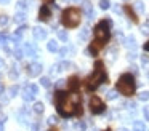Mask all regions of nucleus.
<instances>
[{"label": "nucleus", "mask_w": 149, "mask_h": 131, "mask_svg": "<svg viewBox=\"0 0 149 131\" xmlns=\"http://www.w3.org/2000/svg\"><path fill=\"white\" fill-rule=\"evenodd\" d=\"M56 107H58V112L61 117L68 118L72 117L74 114H82L80 109V94L77 93H71V94H66L64 91H58L56 93Z\"/></svg>", "instance_id": "nucleus-1"}, {"label": "nucleus", "mask_w": 149, "mask_h": 131, "mask_svg": "<svg viewBox=\"0 0 149 131\" xmlns=\"http://www.w3.org/2000/svg\"><path fill=\"white\" fill-rule=\"evenodd\" d=\"M106 80H107V75H106V72H104L103 62H101V61H98V62L95 64L93 73H91V75L87 78V89L93 91V89H96L98 86H100L101 83H104Z\"/></svg>", "instance_id": "nucleus-2"}, {"label": "nucleus", "mask_w": 149, "mask_h": 131, "mask_svg": "<svg viewBox=\"0 0 149 131\" xmlns=\"http://www.w3.org/2000/svg\"><path fill=\"white\" fill-rule=\"evenodd\" d=\"M136 83L135 78H133L132 73H123V75L119 77V82H117V93L123 96H132L135 93Z\"/></svg>", "instance_id": "nucleus-3"}, {"label": "nucleus", "mask_w": 149, "mask_h": 131, "mask_svg": "<svg viewBox=\"0 0 149 131\" xmlns=\"http://www.w3.org/2000/svg\"><path fill=\"white\" fill-rule=\"evenodd\" d=\"M111 24L112 22L109 21V19H104V21L98 22L96 26H95V37H96V42H100L101 45H104L107 40H109L111 37Z\"/></svg>", "instance_id": "nucleus-4"}, {"label": "nucleus", "mask_w": 149, "mask_h": 131, "mask_svg": "<svg viewBox=\"0 0 149 131\" xmlns=\"http://www.w3.org/2000/svg\"><path fill=\"white\" fill-rule=\"evenodd\" d=\"M61 22H63V26H66L69 29L79 26V22H80V11L77 8H72V6L66 8L61 15Z\"/></svg>", "instance_id": "nucleus-5"}, {"label": "nucleus", "mask_w": 149, "mask_h": 131, "mask_svg": "<svg viewBox=\"0 0 149 131\" xmlns=\"http://www.w3.org/2000/svg\"><path fill=\"white\" fill-rule=\"evenodd\" d=\"M104 109H106V105H104V102L101 101L98 96H93V98L90 99V110H91V114L100 115V114L104 112Z\"/></svg>", "instance_id": "nucleus-6"}, {"label": "nucleus", "mask_w": 149, "mask_h": 131, "mask_svg": "<svg viewBox=\"0 0 149 131\" xmlns=\"http://www.w3.org/2000/svg\"><path fill=\"white\" fill-rule=\"evenodd\" d=\"M39 94V88H37V85H26L23 89V99L27 102L34 101V98Z\"/></svg>", "instance_id": "nucleus-7"}, {"label": "nucleus", "mask_w": 149, "mask_h": 131, "mask_svg": "<svg viewBox=\"0 0 149 131\" xmlns=\"http://www.w3.org/2000/svg\"><path fill=\"white\" fill-rule=\"evenodd\" d=\"M42 64H39V62H32V64H29V69H27V73H29L31 77H37V75H40V72H42Z\"/></svg>", "instance_id": "nucleus-8"}, {"label": "nucleus", "mask_w": 149, "mask_h": 131, "mask_svg": "<svg viewBox=\"0 0 149 131\" xmlns=\"http://www.w3.org/2000/svg\"><path fill=\"white\" fill-rule=\"evenodd\" d=\"M52 18V11H50V6L48 5H43L42 8L39 10V19L40 21H48Z\"/></svg>", "instance_id": "nucleus-9"}, {"label": "nucleus", "mask_w": 149, "mask_h": 131, "mask_svg": "<svg viewBox=\"0 0 149 131\" xmlns=\"http://www.w3.org/2000/svg\"><path fill=\"white\" fill-rule=\"evenodd\" d=\"M21 50H23L24 56H34V58L37 56V50L34 48V45H32V43H24Z\"/></svg>", "instance_id": "nucleus-10"}, {"label": "nucleus", "mask_w": 149, "mask_h": 131, "mask_svg": "<svg viewBox=\"0 0 149 131\" xmlns=\"http://www.w3.org/2000/svg\"><path fill=\"white\" fill-rule=\"evenodd\" d=\"M123 43H125V46L128 48V50H136V46H138V43H136V38L133 37V35H128V37L123 40Z\"/></svg>", "instance_id": "nucleus-11"}, {"label": "nucleus", "mask_w": 149, "mask_h": 131, "mask_svg": "<svg viewBox=\"0 0 149 131\" xmlns=\"http://www.w3.org/2000/svg\"><path fill=\"white\" fill-rule=\"evenodd\" d=\"M32 32H34V37H36L37 40H43V38H47V30L43 27H37L36 26Z\"/></svg>", "instance_id": "nucleus-12"}, {"label": "nucleus", "mask_w": 149, "mask_h": 131, "mask_svg": "<svg viewBox=\"0 0 149 131\" xmlns=\"http://www.w3.org/2000/svg\"><path fill=\"white\" fill-rule=\"evenodd\" d=\"M84 11L88 15V19H91L95 16V11H93V8H91V3L90 2H85L84 3Z\"/></svg>", "instance_id": "nucleus-13"}, {"label": "nucleus", "mask_w": 149, "mask_h": 131, "mask_svg": "<svg viewBox=\"0 0 149 131\" xmlns=\"http://www.w3.org/2000/svg\"><path fill=\"white\" fill-rule=\"evenodd\" d=\"M13 21H15V22H18V24H23V22L26 21V13H23V11L16 13V15L13 16Z\"/></svg>", "instance_id": "nucleus-14"}, {"label": "nucleus", "mask_w": 149, "mask_h": 131, "mask_svg": "<svg viewBox=\"0 0 149 131\" xmlns=\"http://www.w3.org/2000/svg\"><path fill=\"white\" fill-rule=\"evenodd\" d=\"M47 50L50 51V53H55V51H58V42L56 40H50L48 43H47Z\"/></svg>", "instance_id": "nucleus-15"}, {"label": "nucleus", "mask_w": 149, "mask_h": 131, "mask_svg": "<svg viewBox=\"0 0 149 131\" xmlns=\"http://www.w3.org/2000/svg\"><path fill=\"white\" fill-rule=\"evenodd\" d=\"M133 131H146L144 121H139V120L133 121Z\"/></svg>", "instance_id": "nucleus-16"}, {"label": "nucleus", "mask_w": 149, "mask_h": 131, "mask_svg": "<svg viewBox=\"0 0 149 131\" xmlns=\"http://www.w3.org/2000/svg\"><path fill=\"white\" fill-rule=\"evenodd\" d=\"M106 98L109 99V101L117 99V98H119V93H117V89H109V91H107V94H106Z\"/></svg>", "instance_id": "nucleus-17"}, {"label": "nucleus", "mask_w": 149, "mask_h": 131, "mask_svg": "<svg viewBox=\"0 0 149 131\" xmlns=\"http://www.w3.org/2000/svg\"><path fill=\"white\" fill-rule=\"evenodd\" d=\"M77 86H79V78L77 77H71V78H69V88L75 89Z\"/></svg>", "instance_id": "nucleus-18"}, {"label": "nucleus", "mask_w": 149, "mask_h": 131, "mask_svg": "<svg viewBox=\"0 0 149 131\" xmlns=\"http://www.w3.org/2000/svg\"><path fill=\"white\" fill-rule=\"evenodd\" d=\"M40 83H42V86H45V88H50V86H52L50 77H42V78H40Z\"/></svg>", "instance_id": "nucleus-19"}, {"label": "nucleus", "mask_w": 149, "mask_h": 131, "mask_svg": "<svg viewBox=\"0 0 149 131\" xmlns=\"http://www.w3.org/2000/svg\"><path fill=\"white\" fill-rule=\"evenodd\" d=\"M125 13L130 16V19H132V21H138V18H136V15L133 13V10L130 8V6H125Z\"/></svg>", "instance_id": "nucleus-20"}, {"label": "nucleus", "mask_w": 149, "mask_h": 131, "mask_svg": "<svg viewBox=\"0 0 149 131\" xmlns=\"http://www.w3.org/2000/svg\"><path fill=\"white\" fill-rule=\"evenodd\" d=\"M135 10L138 13H144V3L141 2V0H138V2H135Z\"/></svg>", "instance_id": "nucleus-21"}, {"label": "nucleus", "mask_w": 149, "mask_h": 131, "mask_svg": "<svg viewBox=\"0 0 149 131\" xmlns=\"http://www.w3.org/2000/svg\"><path fill=\"white\" fill-rule=\"evenodd\" d=\"M141 64H143V67H144L146 70H149V56L143 54V56H141Z\"/></svg>", "instance_id": "nucleus-22"}, {"label": "nucleus", "mask_w": 149, "mask_h": 131, "mask_svg": "<svg viewBox=\"0 0 149 131\" xmlns=\"http://www.w3.org/2000/svg\"><path fill=\"white\" fill-rule=\"evenodd\" d=\"M43 104L42 102H36V104H34V112H36V114H42L43 112Z\"/></svg>", "instance_id": "nucleus-23"}, {"label": "nucleus", "mask_w": 149, "mask_h": 131, "mask_svg": "<svg viewBox=\"0 0 149 131\" xmlns=\"http://www.w3.org/2000/svg\"><path fill=\"white\" fill-rule=\"evenodd\" d=\"M88 34H90L88 27H84V29H82V32H80V35H79V37H80V40H87V38H88Z\"/></svg>", "instance_id": "nucleus-24"}, {"label": "nucleus", "mask_w": 149, "mask_h": 131, "mask_svg": "<svg viewBox=\"0 0 149 131\" xmlns=\"http://www.w3.org/2000/svg\"><path fill=\"white\" fill-rule=\"evenodd\" d=\"M109 6H111L109 0H100V8L101 10H109Z\"/></svg>", "instance_id": "nucleus-25"}, {"label": "nucleus", "mask_w": 149, "mask_h": 131, "mask_svg": "<svg viewBox=\"0 0 149 131\" xmlns=\"http://www.w3.org/2000/svg\"><path fill=\"white\" fill-rule=\"evenodd\" d=\"M139 101H149V91H141L138 94Z\"/></svg>", "instance_id": "nucleus-26"}, {"label": "nucleus", "mask_w": 149, "mask_h": 131, "mask_svg": "<svg viewBox=\"0 0 149 131\" xmlns=\"http://www.w3.org/2000/svg\"><path fill=\"white\" fill-rule=\"evenodd\" d=\"M58 51H59V54H61V56H66V54H68L69 51H71V53H74L75 50L71 46V48H61V50H58Z\"/></svg>", "instance_id": "nucleus-27"}, {"label": "nucleus", "mask_w": 149, "mask_h": 131, "mask_svg": "<svg viewBox=\"0 0 149 131\" xmlns=\"http://www.w3.org/2000/svg\"><path fill=\"white\" fill-rule=\"evenodd\" d=\"M18 93H19V86L13 85V86H11V88H10V96H11V98H15V96H16Z\"/></svg>", "instance_id": "nucleus-28"}, {"label": "nucleus", "mask_w": 149, "mask_h": 131, "mask_svg": "<svg viewBox=\"0 0 149 131\" xmlns=\"http://www.w3.org/2000/svg\"><path fill=\"white\" fill-rule=\"evenodd\" d=\"M58 37H59V40L68 42V32H66V30H59L58 32Z\"/></svg>", "instance_id": "nucleus-29"}, {"label": "nucleus", "mask_w": 149, "mask_h": 131, "mask_svg": "<svg viewBox=\"0 0 149 131\" xmlns=\"http://www.w3.org/2000/svg\"><path fill=\"white\" fill-rule=\"evenodd\" d=\"M7 24H8V16L0 15V26H7Z\"/></svg>", "instance_id": "nucleus-30"}, {"label": "nucleus", "mask_w": 149, "mask_h": 131, "mask_svg": "<svg viewBox=\"0 0 149 131\" xmlns=\"http://www.w3.org/2000/svg\"><path fill=\"white\" fill-rule=\"evenodd\" d=\"M141 34L143 35H149V24H143L141 26Z\"/></svg>", "instance_id": "nucleus-31"}, {"label": "nucleus", "mask_w": 149, "mask_h": 131, "mask_svg": "<svg viewBox=\"0 0 149 131\" xmlns=\"http://www.w3.org/2000/svg\"><path fill=\"white\" fill-rule=\"evenodd\" d=\"M18 8H19V10H26L27 8V2H26V0H19V2H18Z\"/></svg>", "instance_id": "nucleus-32"}, {"label": "nucleus", "mask_w": 149, "mask_h": 131, "mask_svg": "<svg viewBox=\"0 0 149 131\" xmlns=\"http://www.w3.org/2000/svg\"><path fill=\"white\" fill-rule=\"evenodd\" d=\"M7 40H10V35L8 34H0V43H5Z\"/></svg>", "instance_id": "nucleus-33"}, {"label": "nucleus", "mask_w": 149, "mask_h": 131, "mask_svg": "<svg viewBox=\"0 0 149 131\" xmlns=\"http://www.w3.org/2000/svg\"><path fill=\"white\" fill-rule=\"evenodd\" d=\"M15 58H16V59H21V58L24 56V53H23V50H15Z\"/></svg>", "instance_id": "nucleus-34"}, {"label": "nucleus", "mask_w": 149, "mask_h": 131, "mask_svg": "<svg viewBox=\"0 0 149 131\" xmlns=\"http://www.w3.org/2000/svg\"><path fill=\"white\" fill-rule=\"evenodd\" d=\"M74 130H75V131H84V130H85V125H84V123H75V125H74Z\"/></svg>", "instance_id": "nucleus-35"}, {"label": "nucleus", "mask_w": 149, "mask_h": 131, "mask_svg": "<svg viewBox=\"0 0 149 131\" xmlns=\"http://www.w3.org/2000/svg\"><path fill=\"white\" fill-rule=\"evenodd\" d=\"M10 77L11 78H18V69L13 67V70H10Z\"/></svg>", "instance_id": "nucleus-36"}, {"label": "nucleus", "mask_w": 149, "mask_h": 131, "mask_svg": "<svg viewBox=\"0 0 149 131\" xmlns=\"http://www.w3.org/2000/svg\"><path fill=\"white\" fill-rule=\"evenodd\" d=\"M56 121H58V117H55V115H52V117L48 118V123H50V125H55Z\"/></svg>", "instance_id": "nucleus-37"}, {"label": "nucleus", "mask_w": 149, "mask_h": 131, "mask_svg": "<svg viewBox=\"0 0 149 131\" xmlns=\"http://www.w3.org/2000/svg\"><path fill=\"white\" fill-rule=\"evenodd\" d=\"M143 115H144L146 120H149V107H144V109H143Z\"/></svg>", "instance_id": "nucleus-38"}, {"label": "nucleus", "mask_w": 149, "mask_h": 131, "mask_svg": "<svg viewBox=\"0 0 149 131\" xmlns=\"http://www.w3.org/2000/svg\"><path fill=\"white\" fill-rule=\"evenodd\" d=\"M40 130V125L39 123H34L32 126H31V131H39Z\"/></svg>", "instance_id": "nucleus-39"}, {"label": "nucleus", "mask_w": 149, "mask_h": 131, "mask_svg": "<svg viewBox=\"0 0 149 131\" xmlns=\"http://www.w3.org/2000/svg\"><path fill=\"white\" fill-rule=\"evenodd\" d=\"M3 123H5V117H2V118H0V131L5 130V128H3Z\"/></svg>", "instance_id": "nucleus-40"}, {"label": "nucleus", "mask_w": 149, "mask_h": 131, "mask_svg": "<svg viewBox=\"0 0 149 131\" xmlns=\"http://www.w3.org/2000/svg\"><path fill=\"white\" fill-rule=\"evenodd\" d=\"M64 82H66V80H58V83H56V86H58V88H61V86L64 85Z\"/></svg>", "instance_id": "nucleus-41"}, {"label": "nucleus", "mask_w": 149, "mask_h": 131, "mask_svg": "<svg viewBox=\"0 0 149 131\" xmlns=\"http://www.w3.org/2000/svg\"><path fill=\"white\" fill-rule=\"evenodd\" d=\"M135 58H136V54H135V53H130V54H128V59H130V61H133Z\"/></svg>", "instance_id": "nucleus-42"}, {"label": "nucleus", "mask_w": 149, "mask_h": 131, "mask_svg": "<svg viewBox=\"0 0 149 131\" xmlns=\"http://www.w3.org/2000/svg\"><path fill=\"white\" fill-rule=\"evenodd\" d=\"M114 11H116V13H122V10H120V6H114Z\"/></svg>", "instance_id": "nucleus-43"}, {"label": "nucleus", "mask_w": 149, "mask_h": 131, "mask_svg": "<svg viewBox=\"0 0 149 131\" xmlns=\"http://www.w3.org/2000/svg\"><path fill=\"white\" fill-rule=\"evenodd\" d=\"M144 50L149 53V42H146V43H144Z\"/></svg>", "instance_id": "nucleus-44"}, {"label": "nucleus", "mask_w": 149, "mask_h": 131, "mask_svg": "<svg viewBox=\"0 0 149 131\" xmlns=\"http://www.w3.org/2000/svg\"><path fill=\"white\" fill-rule=\"evenodd\" d=\"M2 93H3V85L0 83V94H2Z\"/></svg>", "instance_id": "nucleus-45"}, {"label": "nucleus", "mask_w": 149, "mask_h": 131, "mask_svg": "<svg viewBox=\"0 0 149 131\" xmlns=\"http://www.w3.org/2000/svg\"><path fill=\"white\" fill-rule=\"evenodd\" d=\"M119 131H128L127 128H119Z\"/></svg>", "instance_id": "nucleus-46"}, {"label": "nucleus", "mask_w": 149, "mask_h": 131, "mask_svg": "<svg viewBox=\"0 0 149 131\" xmlns=\"http://www.w3.org/2000/svg\"><path fill=\"white\" fill-rule=\"evenodd\" d=\"M0 2H2V3H8L10 0H0Z\"/></svg>", "instance_id": "nucleus-47"}, {"label": "nucleus", "mask_w": 149, "mask_h": 131, "mask_svg": "<svg viewBox=\"0 0 149 131\" xmlns=\"http://www.w3.org/2000/svg\"><path fill=\"white\" fill-rule=\"evenodd\" d=\"M2 66H3V62H2V61H0V67H2Z\"/></svg>", "instance_id": "nucleus-48"}, {"label": "nucleus", "mask_w": 149, "mask_h": 131, "mask_svg": "<svg viewBox=\"0 0 149 131\" xmlns=\"http://www.w3.org/2000/svg\"><path fill=\"white\" fill-rule=\"evenodd\" d=\"M45 2H53V0H45Z\"/></svg>", "instance_id": "nucleus-49"}, {"label": "nucleus", "mask_w": 149, "mask_h": 131, "mask_svg": "<svg viewBox=\"0 0 149 131\" xmlns=\"http://www.w3.org/2000/svg\"><path fill=\"white\" fill-rule=\"evenodd\" d=\"M74 2H80V0H74Z\"/></svg>", "instance_id": "nucleus-50"}, {"label": "nucleus", "mask_w": 149, "mask_h": 131, "mask_svg": "<svg viewBox=\"0 0 149 131\" xmlns=\"http://www.w3.org/2000/svg\"><path fill=\"white\" fill-rule=\"evenodd\" d=\"M148 77H149V70H148Z\"/></svg>", "instance_id": "nucleus-51"}, {"label": "nucleus", "mask_w": 149, "mask_h": 131, "mask_svg": "<svg viewBox=\"0 0 149 131\" xmlns=\"http://www.w3.org/2000/svg\"><path fill=\"white\" fill-rule=\"evenodd\" d=\"M106 131H109V130H106Z\"/></svg>", "instance_id": "nucleus-52"}]
</instances>
